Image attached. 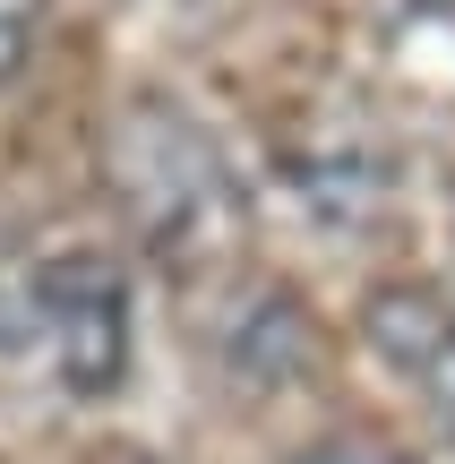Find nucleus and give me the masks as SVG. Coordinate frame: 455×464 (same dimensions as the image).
Listing matches in <instances>:
<instances>
[{"mask_svg":"<svg viewBox=\"0 0 455 464\" xmlns=\"http://www.w3.org/2000/svg\"><path fill=\"white\" fill-rule=\"evenodd\" d=\"M103 189L164 276H223L250 249V189L223 147L164 95H129L103 130Z\"/></svg>","mask_w":455,"mask_h":464,"instance_id":"f257e3e1","label":"nucleus"},{"mask_svg":"<svg viewBox=\"0 0 455 464\" xmlns=\"http://www.w3.org/2000/svg\"><path fill=\"white\" fill-rule=\"evenodd\" d=\"M34 34H43V0H0V86L34 61Z\"/></svg>","mask_w":455,"mask_h":464,"instance_id":"20e7f679","label":"nucleus"},{"mask_svg":"<svg viewBox=\"0 0 455 464\" xmlns=\"http://www.w3.org/2000/svg\"><path fill=\"white\" fill-rule=\"evenodd\" d=\"M284 464H422V456L378 448V439H318V448H301V456H284Z\"/></svg>","mask_w":455,"mask_h":464,"instance_id":"39448f33","label":"nucleus"},{"mask_svg":"<svg viewBox=\"0 0 455 464\" xmlns=\"http://www.w3.org/2000/svg\"><path fill=\"white\" fill-rule=\"evenodd\" d=\"M86 464H155V456H137V448H103V456H86Z\"/></svg>","mask_w":455,"mask_h":464,"instance_id":"423d86ee","label":"nucleus"},{"mask_svg":"<svg viewBox=\"0 0 455 464\" xmlns=\"http://www.w3.org/2000/svg\"><path fill=\"white\" fill-rule=\"evenodd\" d=\"M137 301L112 241L86 232H0V353L34 362L69 396H112L129 379Z\"/></svg>","mask_w":455,"mask_h":464,"instance_id":"f03ea898","label":"nucleus"},{"mask_svg":"<svg viewBox=\"0 0 455 464\" xmlns=\"http://www.w3.org/2000/svg\"><path fill=\"white\" fill-rule=\"evenodd\" d=\"M361 327H370V353L395 370V387L422 404V421L455 448V310L430 284H387L370 293Z\"/></svg>","mask_w":455,"mask_h":464,"instance_id":"7ed1b4c3","label":"nucleus"}]
</instances>
